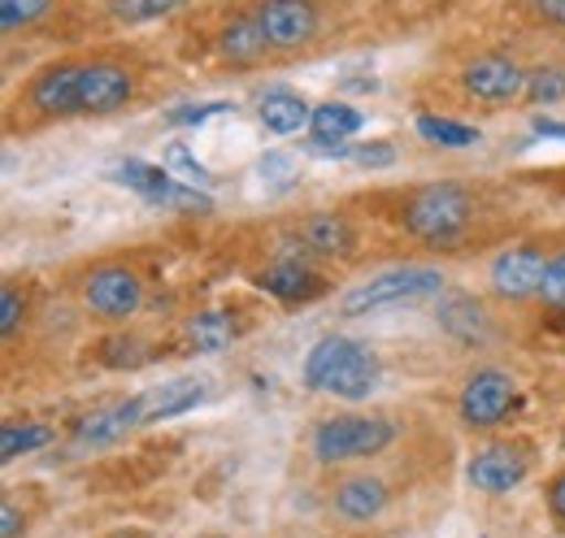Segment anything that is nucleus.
<instances>
[{"label":"nucleus","instance_id":"14","mask_svg":"<svg viewBox=\"0 0 565 538\" xmlns=\"http://www.w3.org/2000/svg\"><path fill=\"white\" fill-rule=\"evenodd\" d=\"M262 122L275 134H296L300 127L313 122V109H309L300 96H291V92H270V96L262 100Z\"/></svg>","mask_w":565,"mask_h":538},{"label":"nucleus","instance_id":"36","mask_svg":"<svg viewBox=\"0 0 565 538\" xmlns=\"http://www.w3.org/2000/svg\"><path fill=\"white\" fill-rule=\"evenodd\" d=\"M535 4H540V13H544V18L565 22V0H535Z\"/></svg>","mask_w":565,"mask_h":538},{"label":"nucleus","instance_id":"13","mask_svg":"<svg viewBox=\"0 0 565 538\" xmlns=\"http://www.w3.org/2000/svg\"><path fill=\"white\" fill-rule=\"evenodd\" d=\"M201 400H205V383H196V378H179V383H170V387H161V391H148V396H140L143 421H166V417H179V412L196 408Z\"/></svg>","mask_w":565,"mask_h":538},{"label":"nucleus","instance_id":"3","mask_svg":"<svg viewBox=\"0 0 565 538\" xmlns=\"http://www.w3.org/2000/svg\"><path fill=\"white\" fill-rule=\"evenodd\" d=\"M444 287V273L426 266H405V269H387L370 282H361L356 291L344 295V313L356 318V313H370V309H383V304H405V300H423V295H435Z\"/></svg>","mask_w":565,"mask_h":538},{"label":"nucleus","instance_id":"24","mask_svg":"<svg viewBox=\"0 0 565 538\" xmlns=\"http://www.w3.org/2000/svg\"><path fill=\"white\" fill-rule=\"evenodd\" d=\"M179 4H188V0H109V13L122 22H148V18H161Z\"/></svg>","mask_w":565,"mask_h":538},{"label":"nucleus","instance_id":"29","mask_svg":"<svg viewBox=\"0 0 565 538\" xmlns=\"http://www.w3.org/2000/svg\"><path fill=\"white\" fill-rule=\"evenodd\" d=\"M44 9H49V0H0V26L13 31L22 22H31V18H40Z\"/></svg>","mask_w":565,"mask_h":538},{"label":"nucleus","instance_id":"19","mask_svg":"<svg viewBox=\"0 0 565 538\" xmlns=\"http://www.w3.org/2000/svg\"><path fill=\"white\" fill-rule=\"evenodd\" d=\"M262 287H266L270 295H279V300H305V295L318 291L313 273L305 266H296V261H282V266L266 269V273H262Z\"/></svg>","mask_w":565,"mask_h":538},{"label":"nucleus","instance_id":"26","mask_svg":"<svg viewBox=\"0 0 565 538\" xmlns=\"http://www.w3.org/2000/svg\"><path fill=\"white\" fill-rule=\"evenodd\" d=\"M152 204H161V208H183V213H210L213 208V201L205 196V192H196V187H179V183H170Z\"/></svg>","mask_w":565,"mask_h":538},{"label":"nucleus","instance_id":"33","mask_svg":"<svg viewBox=\"0 0 565 538\" xmlns=\"http://www.w3.org/2000/svg\"><path fill=\"white\" fill-rule=\"evenodd\" d=\"M353 157L361 165H392V161H396V152H392L387 143H365V148H356Z\"/></svg>","mask_w":565,"mask_h":538},{"label":"nucleus","instance_id":"1","mask_svg":"<svg viewBox=\"0 0 565 538\" xmlns=\"http://www.w3.org/2000/svg\"><path fill=\"white\" fill-rule=\"evenodd\" d=\"M131 78L118 66H57L35 78L31 105L44 114H114L127 105Z\"/></svg>","mask_w":565,"mask_h":538},{"label":"nucleus","instance_id":"4","mask_svg":"<svg viewBox=\"0 0 565 538\" xmlns=\"http://www.w3.org/2000/svg\"><path fill=\"white\" fill-rule=\"evenodd\" d=\"M392 443V421L383 417H331L318 426L313 434V452L318 461H356V456H374Z\"/></svg>","mask_w":565,"mask_h":538},{"label":"nucleus","instance_id":"23","mask_svg":"<svg viewBox=\"0 0 565 538\" xmlns=\"http://www.w3.org/2000/svg\"><path fill=\"white\" fill-rule=\"evenodd\" d=\"M49 443V430L44 426H4L0 430V461H13L22 452H35Z\"/></svg>","mask_w":565,"mask_h":538},{"label":"nucleus","instance_id":"31","mask_svg":"<svg viewBox=\"0 0 565 538\" xmlns=\"http://www.w3.org/2000/svg\"><path fill=\"white\" fill-rule=\"evenodd\" d=\"M540 295L553 304V309H565V252L548 266L544 273V287H540Z\"/></svg>","mask_w":565,"mask_h":538},{"label":"nucleus","instance_id":"22","mask_svg":"<svg viewBox=\"0 0 565 538\" xmlns=\"http://www.w3.org/2000/svg\"><path fill=\"white\" fill-rule=\"evenodd\" d=\"M418 134H426L430 143H444V148H475L479 143L475 127H461L448 118H418Z\"/></svg>","mask_w":565,"mask_h":538},{"label":"nucleus","instance_id":"6","mask_svg":"<svg viewBox=\"0 0 565 538\" xmlns=\"http://www.w3.org/2000/svg\"><path fill=\"white\" fill-rule=\"evenodd\" d=\"M257 22L275 49H296L318 31V13L309 0H266Z\"/></svg>","mask_w":565,"mask_h":538},{"label":"nucleus","instance_id":"25","mask_svg":"<svg viewBox=\"0 0 565 538\" xmlns=\"http://www.w3.org/2000/svg\"><path fill=\"white\" fill-rule=\"evenodd\" d=\"M192 338H196L201 352H222V347L231 343V322H226L222 313H201V318L192 322Z\"/></svg>","mask_w":565,"mask_h":538},{"label":"nucleus","instance_id":"15","mask_svg":"<svg viewBox=\"0 0 565 538\" xmlns=\"http://www.w3.org/2000/svg\"><path fill=\"white\" fill-rule=\"evenodd\" d=\"M383 482H374V477H353V482H344L340 491H335V508L349 517V521H370L379 508H383Z\"/></svg>","mask_w":565,"mask_h":538},{"label":"nucleus","instance_id":"20","mask_svg":"<svg viewBox=\"0 0 565 538\" xmlns=\"http://www.w3.org/2000/svg\"><path fill=\"white\" fill-rule=\"evenodd\" d=\"M266 44H270V40H266V31H262L257 18H253V22H235V26H226V35H222V53H226L231 62H253Z\"/></svg>","mask_w":565,"mask_h":538},{"label":"nucleus","instance_id":"30","mask_svg":"<svg viewBox=\"0 0 565 538\" xmlns=\"http://www.w3.org/2000/svg\"><path fill=\"white\" fill-rule=\"evenodd\" d=\"M226 109H231V105H217V100H213V105H179V109H170L166 118H170L174 127H201L205 118H213V114H226Z\"/></svg>","mask_w":565,"mask_h":538},{"label":"nucleus","instance_id":"9","mask_svg":"<svg viewBox=\"0 0 565 538\" xmlns=\"http://www.w3.org/2000/svg\"><path fill=\"white\" fill-rule=\"evenodd\" d=\"M544 257L535 252V248H509L504 257H495L492 261V282L500 295H513V300H522V295H535L540 287H544Z\"/></svg>","mask_w":565,"mask_h":538},{"label":"nucleus","instance_id":"12","mask_svg":"<svg viewBox=\"0 0 565 538\" xmlns=\"http://www.w3.org/2000/svg\"><path fill=\"white\" fill-rule=\"evenodd\" d=\"M466 87L479 96V100H513L522 87H526V74L504 62V57H483L466 69Z\"/></svg>","mask_w":565,"mask_h":538},{"label":"nucleus","instance_id":"5","mask_svg":"<svg viewBox=\"0 0 565 538\" xmlns=\"http://www.w3.org/2000/svg\"><path fill=\"white\" fill-rule=\"evenodd\" d=\"M466 217H470V201H466V192L452 187V183L423 187V192L409 201V208H405V226H409L418 239H430V244L452 239V235L466 226Z\"/></svg>","mask_w":565,"mask_h":538},{"label":"nucleus","instance_id":"38","mask_svg":"<svg viewBox=\"0 0 565 538\" xmlns=\"http://www.w3.org/2000/svg\"><path fill=\"white\" fill-rule=\"evenodd\" d=\"M553 508H557V517H565V473L553 482Z\"/></svg>","mask_w":565,"mask_h":538},{"label":"nucleus","instance_id":"18","mask_svg":"<svg viewBox=\"0 0 565 538\" xmlns=\"http://www.w3.org/2000/svg\"><path fill=\"white\" fill-rule=\"evenodd\" d=\"M109 179H114V183H122V187H136L143 201H157V196L174 183L161 165H148V161H122V165H114V170H109Z\"/></svg>","mask_w":565,"mask_h":538},{"label":"nucleus","instance_id":"10","mask_svg":"<svg viewBox=\"0 0 565 538\" xmlns=\"http://www.w3.org/2000/svg\"><path fill=\"white\" fill-rule=\"evenodd\" d=\"M140 421H143L140 400L105 404V408H96V412H87V417L78 421V443H83V448H105V443L122 439V434H127L131 426H140Z\"/></svg>","mask_w":565,"mask_h":538},{"label":"nucleus","instance_id":"35","mask_svg":"<svg viewBox=\"0 0 565 538\" xmlns=\"http://www.w3.org/2000/svg\"><path fill=\"white\" fill-rule=\"evenodd\" d=\"M535 131L540 134H565V118H548V114H540V118H535Z\"/></svg>","mask_w":565,"mask_h":538},{"label":"nucleus","instance_id":"21","mask_svg":"<svg viewBox=\"0 0 565 538\" xmlns=\"http://www.w3.org/2000/svg\"><path fill=\"white\" fill-rule=\"evenodd\" d=\"M439 322H444L452 335H461V338L483 335V309H479L475 300H448V304L439 309Z\"/></svg>","mask_w":565,"mask_h":538},{"label":"nucleus","instance_id":"32","mask_svg":"<svg viewBox=\"0 0 565 538\" xmlns=\"http://www.w3.org/2000/svg\"><path fill=\"white\" fill-rule=\"evenodd\" d=\"M257 170H262V179H270L275 187H287V183L296 179V170H291V161H287L282 152H270V157H262V165H257Z\"/></svg>","mask_w":565,"mask_h":538},{"label":"nucleus","instance_id":"11","mask_svg":"<svg viewBox=\"0 0 565 538\" xmlns=\"http://www.w3.org/2000/svg\"><path fill=\"white\" fill-rule=\"evenodd\" d=\"M522 477H526V456L518 448H488V452H479L470 461V482L479 491H492V495L518 486Z\"/></svg>","mask_w":565,"mask_h":538},{"label":"nucleus","instance_id":"34","mask_svg":"<svg viewBox=\"0 0 565 538\" xmlns=\"http://www.w3.org/2000/svg\"><path fill=\"white\" fill-rule=\"evenodd\" d=\"M18 313H22V304H18V291H4V295H0V331H4V335H13V326H18Z\"/></svg>","mask_w":565,"mask_h":538},{"label":"nucleus","instance_id":"8","mask_svg":"<svg viewBox=\"0 0 565 538\" xmlns=\"http://www.w3.org/2000/svg\"><path fill=\"white\" fill-rule=\"evenodd\" d=\"M87 304L105 318H127L140 304V278L131 269H96L87 278Z\"/></svg>","mask_w":565,"mask_h":538},{"label":"nucleus","instance_id":"27","mask_svg":"<svg viewBox=\"0 0 565 538\" xmlns=\"http://www.w3.org/2000/svg\"><path fill=\"white\" fill-rule=\"evenodd\" d=\"M526 92H531V100L553 105V100H562L565 96V74L562 69H535V74L526 78Z\"/></svg>","mask_w":565,"mask_h":538},{"label":"nucleus","instance_id":"16","mask_svg":"<svg viewBox=\"0 0 565 538\" xmlns=\"http://www.w3.org/2000/svg\"><path fill=\"white\" fill-rule=\"evenodd\" d=\"M313 139H331V143H344L349 134L361 131V114H356L353 105H340V100H331V105H318L313 109Z\"/></svg>","mask_w":565,"mask_h":538},{"label":"nucleus","instance_id":"7","mask_svg":"<svg viewBox=\"0 0 565 538\" xmlns=\"http://www.w3.org/2000/svg\"><path fill=\"white\" fill-rule=\"evenodd\" d=\"M509 404H513V383H509V374L483 369V374H475V378L466 383V391H461V417H466L470 426H495V421L509 412Z\"/></svg>","mask_w":565,"mask_h":538},{"label":"nucleus","instance_id":"2","mask_svg":"<svg viewBox=\"0 0 565 538\" xmlns=\"http://www.w3.org/2000/svg\"><path fill=\"white\" fill-rule=\"evenodd\" d=\"M305 383L313 391L340 396V400H365L379 387V356L356 338H322L305 361Z\"/></svg>","mask_w":565,"mask_h":538},{"label":"nucleus","instance_id":"17","mask_svg":"<svg viewBox=\"0 0 565 538\" xmlns=\"http://www.w3.org/2000/svg\"><path fill=\"white\" fill-rule=\"evenodd\" d=\"M300 235H305V244L318 248V252H349V248H353V230H349V222L335 217V213L309 217Z\"/></svg>","mask_w":565,"mask_h":538},{"label":"nucleus","instance_id":"37","mask_svg":"<svg viewBox=\"0 0 565 538\" xmlns=\"http://www.w3.org/2000/svg\"><path fill=\"white\" fill-rule=\"evenodd\" d=\"M0 521H4V526H0V530H4V538H13V535H18V513H13L9 504H4V513H0Z\"/></svg>","mask_w":565,"mask_h":538},{"label":"nucleus","instance_id":"28","mask_svg":"<svg viewBox=\"0 0 565 538\" xmlns=\"http://www.w3.org/2000/svg\"><path fill=\"white\" fill-rule=\"evenodd\" d=\"M166 165H170V170H179V174H183V183H192V187H196V183H201V187L210 183V170H205V165H201V161H196V157H192L183 143H170Z\"/></svg>","mask_w":565,"mask_h":538}]
</instances>
